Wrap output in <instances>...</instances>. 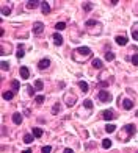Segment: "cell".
<instances>
[{"label":"cell","instance_id":"obj_1","mask_svg":"<svg viewBox=\"0 0 138 153\" xmlns=\"http://www.w3.org/2000/svg\"><path fill=\"white\" fill-rule=\"evenodd\" d=\"M96 97H97L99 102H104V103L111 102V98H113V97H111V94H110V92H107V91H99Z\"/></svg>","mask_w":138,"mask_h":153},{"label":"cell","instance_id":"obj_2","mask_svg":"<svg viewBox=\"0 0 138 153\" xmlns=\"http://www.w3.org/2000/svg\"><path fill=\"white\" fill-rule=\"evenodd\" d=\"M115 111L113 109H105V111H102V119H105V120H113V119H116L115 117Z\"/></svg>","mask_w":138,"mask_h":153},{"label":"cell","instance_id":"obj_3","mask_svg":"<svg viewBox=\"0 0 138 153\" xmlns=\"http://www.w3.org/2000/svg\"><path fill=\"white\" fill-rule=\"evenodd\" d=\"M43 30H44V23L43 22H36L33 25V33L36 34V36H41V34H43Z\"/></svg>","mask_w":138,"mask_h":153},{"label":"cell","instance_id":"obj_4","mask_svg":"<svg viewBox=\"0 0 138 153\" xmlns=\"http://www.w3.org/2000/svg\"><path fill=\"white\" fill-rule=\"evenodd\" d=\"M50 66V61H49V58H43L39 63H38V69H41V70H44V69H47Z\"/></svg>","mask_w":138,"mask_h":153},{"label":"cell","instance_id":"obj_5","mask_svg":"<svg viewBox=\"0 0 138 153\" xmlns=\"http://www.w3.org/2000/svg\"><path fill=\"white\" fill-rule=\"evenodd\" d=\"M52 39H53V42H55V45H61V44H63V36H61V34H60L58 31H57V33H53Z\"/></svg>","mask_w":138,"mask_h":153},{"label":"cell","instance_id":"obj_6","mask_svg":"<svg viewBox=\"0 0 138 153\" xmlns=\"http://www.w3.org/2000/svg\"><path fill=\"white\" fill-rule=\"evenodd\" d=\"M121 105H122V108L127 109V111L133 108V102H132V100H129V98H124L122 102H121Z\"/></svg>","mask_w":138,"mask_h":153},{"label":"cell","instance_id":"obj_7","mask_svg":"<svg viewBox=\"0 0 138 153\" xmlns=\"http://www.w3.org/2000/svg\"><path fill=\"white\" fill-rule=\"evenodd\" d=\"M75 53H83V55L89 56V55H91V50H89L88 47H79V49L75 50Z\"/></svg>","mask_w":138,"mask_h":153},{"label":"cell","instance_id":"obj_8","mask_svg":"<svg viewBox=\"0 0 138 153\" xmlns=\"http://www.w3.org/2000/svg\"><path fill=\"white\" fill-rule=\"evenodd\" d=\"M13 122L16 123V125H21V123H22V114L14 113V114H13Z\"/></svg>","mask_w":138,"mask_h":153},{"label":"cell","instance_id":"obj_9","mask_svg":"<svg viewBox=\"0 0 138 153\" xmlns=\"http://www.w3.org/2000/svg\"><path fill=\"white\" fill-rule=\"evenodd\" d=\"M115 41H116V44H119V45H125V44H127V38H125V36H116Z\"/></svg>","mask_w":138,"mask_h":153},{"label":"cell","instance_id":"obj_10","mask_svg":"<svg viewBox=\"0 0 138 153\" xmlns=\"http://www.w3.org/2000/svg\"><path fill=\"white\" fill-rule=\"evenodd\" d=\"M41 8H43V13H44V14H49V11H50L49 2H41Z\"/></svg>","mask_w":138,"mask_h":153},{"label":"cell","instance_id":"obj_11","mask_svg":"<svg viewBox=\"0 0 138 153\" xmlns=\"http://www.w3.org/2000/svg\"><path fill=\"white\" fill-rule=\"evenodd\" d=\"M19 72H21V76H22L24 80H27L28 76H30V72H28V69H27V67H21Z\"/></svg>","mask_w":138,"mask_h":153},{"label":"cell","instance_id":"obj_12","mask_svg":"<svg viewBox=\"0 0 138 153\" xmlns=\"http://www.w3.org/2000/svg\"><path fill=\"white\" fill-rule=\"evenodd\" d=\"M93 66L96 69H102V67H104V63H102L99 58H94V60H93Z\"/></svg>","mask_w":138,"mask_h":153},{"label":"cell","instance_id":"obj_13","mask_svg":"<svg viewBox=\"0 0 138 153\" xmlns=\"http://www.w3.org/2000/svg\"><path fill=\"white\" fill-rule=\"evenodd\" d=\"M32 134H33L35 138H41V136H43V130H41V128H36V127H35L33 130H32Z\"/></svg>","mask_w":138,"mask_h":153},{"label":"cell","instance_id":"obj_14","mask_svg":"<svg viewBox=\"0 0 138 153\" xmlns=\"http://www.w3.org/2000/svg\"><path fill=\"white\" fill-rule=\"evenodd\" d=\"M39 2H35V0H30V2H27V8L28 9H33V8H36V6H39Z\"/></svg>","mask_w":138,"mask_h":153},{"label":"cell","instance_id":"obj_15","mask_svg":"<svg viewBox=\"0 0 138 153\" xmlns=\"http://www.w3.org/2000/svg\"><path fill=\"white\" fill-rule=\"evenodd\" d=\"M33 139H35L33 134H24V142H25V144H32Z\"/></svg>","mask_w":138,"mask_h":153},{"label":"cell","instance_id":"obj_16","mask_svg":"<svg viewBox=\"0 0 138 153\" xmlns=\"http://www.w3.org/2000/svg\"><path fill=\"white\" fill-rule=\"evenodd\" d=\"M122 130H127L129 134H133V133H135V125H132V123H129V125H124Z\"/></svg>","mask_w":138,"mask_h":153},{"label":"cell","instance_id":"obj_17","mask_svg":"<svg viewBox=\"0 0 138 153\" xmlns=\"http://www.w3.org/2000/svg\"><path fill=\"white\" fill-rule=\"evenodd\" d=\"M24 53H25V52H24V45L19 44V45H17V53H16V56H17V58H22Z\"/></svg>","mask_w":138,"mask_h":153},{"label":"cell","instance_id":"obj_18","mask_svg":"<svg viewBox=\"0 0 138 153\" xmlns=\"http://www.w3.org/2000/svg\"><path fill=\"white\" fill-rule=\"evenodd\" d=\"M79 86H80V89L83 92H88V89H89V86H88L86 81H79Z\"/></svg>","mask_w":138,"mask_h":153},{"label":"cell","instance_id":"obj_19","mask_svg":"<svg viewBox=\"0 0 138 153\" xmlns=\"http://www.w3.org/2000/svg\"><path fill=\"white\" fill-rule=\"evenodd\" d=\"M11 86H13V92H17V91H19V87H21V84H19V81H17V80L11 81Z\"/></svg>","mask_w":138,"mask_h":153},{"label":"cell","instance_id":"obj_20","mask_svg":"<svg viewBox=\"0 0 138 153\" xmlns=\"http://www.w3.org/2000/svg\"><path fill=\"white\" fill-rule=\"evenodd\" d=\"M13 97H14V92H11V91H5L3 92V98L5 100H11Z\"/></svg>","mask_w":138,"mask_h":153},{"label":"cell","instance_id":"obj_21","mask_svg":"<svg viewBox=\"0 0 138 153\" xmlns=\"http://www.w3.org/2000/svg\"><path fill=\"white\" fill-rule=\"evenodd\" d=\"M75 100H77L75 95L74 97H66V105H68V106H72V105L75 103Z\"/></svg>","mask_w":138,"mask_h":153},{"label":"cell","instance_id":"obj_22","mask_svg":"<svg viewBox=\"0 0 138 153\" xmlns=\"http://www.w3.org/2000/svg\"><path fill=\"white\" fill-rule=\"evenodd\" d=\"M43 87H44V84H43V81H41V80H36V81H35V89L41 91Z\"/></svg>","mask_w":138,"mask_h":153},{"label":"cell","instance_id":"obj_23","mask_svg":"<svg viewBox=\"0 0 138 153\" xmlns=\"http://www.w3.org/2000/svg\"><path fill=\"white\" fill-rule=\"evenodd\" d=\"M105 60L107 61H113V60H115V53H113V52H107V53H105Z\"/></svg>","mask_w":138,"mask_h":153},{"label":"cell","instance_id":"obj_24","mask_svg":"<svg viewBox=\"0 0 138 153\" xmlns=\"http://www.w3.org/2000/svg\"><path fill=\"white\" fill-rule=\"evenodd\" d=\"M102 147H104V149H110V147H111V141L110 139H104V141H102Z\"/></svg>","mask_w":138,"mask_h":153},{"label":"cell","instance_id":"obj_25","mask_svg":"<svg viewBox=\"0 0 138 153\" xmlns=\"http://www.w3.org/2000/svg\"><path fill=\"white\" fill-rule=\"evenodd\" d=\"M55 28H57V30H58V33H60L61 30H64V28H66V23H64V22H58L57 25H55Z\"/></svg>","mask_w":138,"mask_h":153},{"label":"cell","instance_id":"obj_26","mask_svg":"<svg viewBox=\"0 0 138 153\" xmlns=\"http://www.w3.org/2000/svg\"><path fill=\"white\" fill-rule=\"evenodd\" d=\"M44 100H46L44 95H36V97H35V102H36L38 105H43V103H44Z\"/></svg>","mask_w":138,"mask_h":153},{"label":"cell","instance_id":"obj_27","mask_svg":"<svg viewBox=\"0 0 138 153\" xmlns=\"http://www.w3.org/2000/svg\"><path fill=\"white\" fill-rule=\"evenodd\" d=\"M115 130H116V127L113 125V123H111V125H110V123H108V125L105 127V131H107V133H113V131H115Z\"/></svg>","mask_w":138,"mask_h":153},{"label":"cell","instance_id":"obj_28","mask_svg":"<svg viewBox=\"0 0 138 153\" xmlns=\"http://www.w3.org/2000/svg\"><path fill=\"white\" fill-rule=\"evenodd\" d=\"M2 14H3V16L11 14V8H8V6H2Z\"/></svg>","mask_w":138,"mask_h":153},{"label":"cell","instance_id":"obj_29","mask_svg":"<svg viewBox=\"0 0 138 153\" xmlns=\"http://www.w3.org/2000/svg\"><path fill=\"white\" fill-rule=\"evenodd\" d=\"M83 105H85V108H88V109H91L93 108V102H91V100H85V102H83Z\"/></svg>","mask_w":138,"mask_h":153},{"label":"cell","instance_id":"obj_30","mask_svg":"<svg viewBox=\"0 0 138 153\" xmlns=\"http://www.w3.org/2000/svg\"><path fill=\"white\" fill-rule=\"evenodd\" d=\"M94 25H97V20H94V19L86 20V27H94Z\"/></svg>","mask_w":138,"mask_h":153},{"label":"cell","instance_id":"obj_31","mask_svg":"<svg viewBox=\"0 0 138 153\" xmlns=\"http://www.w3.org/2000/svg\"><path fill=\"white\" fill-rule=\"evenodd\" d=\"M93 8V3H83V9H85V11H89V9H91Z\"/></svg>","mask_w":138,"mask_h":153},{"label":"cell","instance_id":"obj_32","mask_svg":"<svg viewBox=\"0 0 138 153\" xmlns=\"http://www.w3.org/2000/svg\"><path fill=\"white\" fill-rule=\"evenodd\" d=\"M43 153H50L52 152V147L50 145H46V147H43V150H41Z\"/></svg>","mask_w":138,"mask_h":153},{"label":"cell","instance_id":"obj_33","mask_svg":"<svg viewBox=\"0 0 138 153\" xmlns=\"http://www.w3.org/2000/svg\"><path fill=\"white\" fill-rule=\"evenodd\" d=\"M130 61H132V64H133V66H138V55H133Z\"/></svg>","mask_w":138,"mask_h":153},{"label":"cell","instance_id":"obj_34","mask_svg":"<svg viewBox=\"0 0 138 153\" xmlns=\"http://www.w3.org/2000/svg\"><path fill=\"white\" fill-rule=\"evenodd\" d=\"M58 111H60V105L57 103V105H55V106H53V108H52V114H58Z\"/></svg>","mask_w":138,"mask_h":153},{"label":"cell","instance_id":"obj_35","mask_svg":"<svg viewBox=\"0 0 138 153\" xmlns=\"http://www.w3.org/2000/svg\"><path fill=\"white\" fill-rule=\"evenodd\" d=\"M2 69H3V70H8V69H10V64H8L7 61H2Z\"/></svg>","mask_w":138,"mask_h":153},{"label":"cell","instance_id":"obj_36","mask_svg":"<svg viewBox=\"0 0 138 153\" xmlns=\"http://www.w3.org/2000/svg\"><path fill=\"white\" fill-rule=\"evenodd\" d=\"M108 84H110V81H100V83H99V87H107Z\"/></svg>","mask_w":138,"mask_h":153},{"label":"cell","instance_id":"obj_37","mask_svg":"<svg viewBox=\"0 0 138 153\" xmlns=\"http://www.w3.org/2000/svg\"><path fill=\"white\" fill-rule=\"evenodd\" d=\"M132 38H133L135 41H138V30H133V31H132Z\"/></svg>","mask_w":138,"mask_h":153},{"label":"cell","instance_id":"obj_38","mask_svg":"<svg viewBox=\"0 0 138 153\" xmlns=\"http://www.w3.org/2000/svg\"><path fill=\"white\" fill-rule=\"evenodd\" d=\"M27 91H28V95H35V92H33V87H32V86H28V87H27Z\"/></svg>","mask_w":138,"mask_h":153},{"label":"cell","instance_id":"obj_39","mask_svg":"<svg viewBox=\"0 0 138 153\" xmlns=\"http://www.w3.org/2000/svg\"><path fill=\"white\" fill-rule=\"evenodd\" d=\"M63 153H74V150H72V149H64Z\"/></svg>","mask_w":138,"mask_h":153},{"label":"cell","instance_id":"obj_40","mask_svg":"<svg viewBox=\"0 0 138 153\" xmlns=\"http://www.w3.org/2000/svg\"><path fill=\"white\" fill-rule=\"evenodd\" d=\"M24 153H32V150H30V149H28V150H25V152H24Z\"/></svg>","mask_w":138,"mask_h":153}]
</instances>
